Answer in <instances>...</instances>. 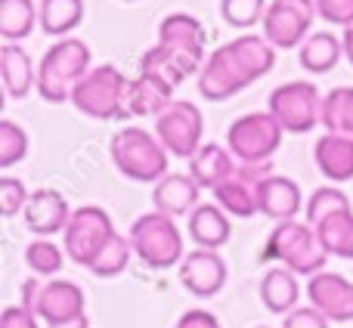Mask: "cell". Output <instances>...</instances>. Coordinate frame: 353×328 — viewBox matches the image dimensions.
Returning a JSON list of instances; mask_svg holds the SVG:
<instances>
[{
  "instance_id": "obj_13",
  "label": "cell",
  "mask_w": 353,
  "mask_h": 328,
  "mask_svg": "<svg viewBox=\"0 0 353 328\" xmlns=\"http://www.w3.org/2000/svg\"><path fill=\"white\" fill-rule=\"evenodd\" d=\"M180 282L195 298H214L226 285V263L217 251H189L180 263Z\"/></svg>"
},
{
  "instance_id": "obj_41",
  "label": "cell",
  "mask_w": 353,
  "mask_h": 328,
  "mask_svg": "<svg viewBox=\"0 0 353 328\" xmlns=\"http://www.w3.org/2000/svg\"><path fill=\"white\" fill-rule=\"evenodd\" d=\"M176 328H220V322H217V316L208 310H189L180 316Z\"/></svg>"
},
{
  "instance_id": "obj_14",
  "label": "cell",
  "mask_w": 353,
  "mask_h": 328,
  "mask_svg": "<svg viewBox=\"0 0 353 328\" xmlns=\"http://www.w3.org/2000/svg\"><path fill=\"white\" fill-rule=\"evenodd\" d=\"M22 214H25V226H28L34 236L50 238V236H56V232H65L74 211L68 207L65 195L56 192V189H34Z\"/></svg>"
},
{
  "instance_id": "obj_42",
  "label": "cell",
  "mask_w": 353,
  "mask_h": 328,
  "mask_svg": "<svg viewBox=\"0 0 353 328\" xmlns=\"http://www.w3.org/2000/svg\"><path fill=\"white\" fill-rule=\"evenodd\" d=\"M41 288H43V279H41V276H31V279H25V282H22V304H19V307H25V310L37 313V298H41Z\"/></svg>"
},
{
  "instance_id": "obj_43",
  "label": "cell",
  "mask_w": 353,
  "mask_h": 328,
  "mask_svg": "<svg viewBox=\"0 0 353 328\" xmlns=\"http://www.w3.org/2000/svg\"><path fill=\"white\" fill-rule=\"evenodd\" d=\"M341 43H344V56H347V62L353 65V25H347V28H344Z\"/></svg>"
},
{
  "instance_id": "obj_25",
  "label": "cell",
  "mask_w": 353,
  "mask_h": 328,
  "mask_svg": "<svg viewBox=\"0 0 353 328\" xmlns=\"http://www.w3.org/2000/svg\"><path fill=\"white\" fill-rule=\"evenodd\" d=\"M341 56H344V43H341V37H335L332 31H316V34H310L298 47L301 68L310 74L332 72V68L341 62Z\"/></svg>"
},
{
  "instance_id": "obj_24",
  "label": "cell",
  "mask_w": 353,
  "mask_h": 328,
  "mask_svg": "<svg viewBox=\"0 0 353 328\" xmlns=\"http://www.w3.org/2000/svg\"><path fill=\"white\" fill-rule=\"evenodd\" d=\"M298 298H301V285H298V273H292L288 267H273L267 269L261 282V300L270 313H292L298 310Z\"/></svg>"
},
{
  "instance_id": "obj_32",
  "label": "cell",
  "mask_w": 353,
  "mask_h": 328,
  "mask_svg": "<svg viewBox=\"0 0 353 328\" xmlns=\"http://www.w3.org/2000/svg\"><path fill=\"white\" fill-rule=\"evenodd\" d=\"M65 248L53 242V238H34V242L25 248V267L31 269L34 276H56L65 263Z\"/></svg>"
},
{
  "instance_id": "obj_9",
  "label": "cell",
  "mask_w": 353,
  "mask_h": 328,
  "mask_svg": "<svg viewBox=\"0 0 353 328\" xmlns=\"http://www.w3.org/2000/svg\"><path fill=\"white\" fill-rule=\"evenodd\" d=\"M62 236H65L62 248H65L68 260L90 269V263L99 257V251L115 236V223H112L109 211H103L97 205H84V207H74Z\"/></svg>"
},
{
  "instance_id": "obj_21",
  "label": "cell",
  "mask_w": 353,
  "mask_h": 328,
  "mask_svg": "<svg viewBox=\"0 0 353 328\" xmlns=\"http://www.w3.org/2000/svg\"><path fill=\"white\" fill-rule=\"evenodd\" d=\"M199 183L189 174H168L165 180L155 183V211L168 214V217H180V214H192L199 207Z\"/></svg>"
},
{
  "instance_id": "obj_20",
  "label": "cell",
  "mask_w": 353,
  "mask_h": 328,
  "mask_svg": "<svg viewBox=\"0 0 353 328\" xmlns=\"http://www.w3.org/2000/svg\"><path fill=\"white\" fill-rule=\"evenodd\" d=\"M236 155L230 149L217 146V143H205L199 152L189 158V176L199 183L201 189H217L220 183H226L232 174H236Z\"/></svg>"
},
{
  "instance_id": "obj_35",
  "label": "cell",
  "mask_w": 353,
  "mask_h": 328,
  "mask_svg": "<svg viewBox=\"0 0 353 328\" xmlns=\"http://www.w3.org/2000/svg\"><path fill=\"white\" fill-rule=\"evenodd\" d=\"M28 155V134L16 121L3 118L0 121V167L10 170Z\"/></svg>"
},
{
  "instance_id": "obj_6",
  "label": "cell",
  "mask_w": 353,
  "mask_h": 328,
  "mask_svg": "<svg viewBox=\"0 0 353 328\" xmlns=\"http://www.w3.org/2000/svg\"><path fill=\"white\" fill-rule=\"evenodd\" d=\"M128 238L134 245V254L146 267L168 269L174 263H183V236L176 229L174 217H168V214L152 211L137 217Z\"/></svg>"
},
{
  "instance_id": "obj_44",
  "label": "cell",
  "mask_w": 353,
  "mask_h": 328,
  "mask_svg": "<svg viewBox=\"0 0 353 328\" xmlns=\"http://www.w3.org/2000/svg\"><path fill=\"white\" fill-rule=\"evenodd\" d=\"M50 328H90V319H87V313H84V316H74V319H68V322L50 325Z\"/></svg>"
},
{
  "instance_id": "obj_37",
  "label": "cell",
  "mask_w": 353,
  "mask_h": 328,
  "mask_svg": "<svg viewBox=\"0 0 353 328\" xmlns=\"http://www.w3.org/2000/svg\"><path fill=\"white\" fill-rule=\"evenodd\" d=\"M28 198H31V192L25 189L22 180H16V176H3L0 180V214L3 217H16L19 211H25Z\"/></svg>"
},
{
  "instance_id": "obj_11",
  "label": "cell",
  "mask_w": 353,
  "mask_h": 328,
  "mask_svg": "<svg viewBox=\"0 0 353 328\" xmlns=\"http://www.w3.org/2000/svg\"><path fill=\"white\" fill-rule=\"evenodd\" d=\"M316 3L313 0H273L263 16V37L276 50H294L310 37L313 19H316Z\"/></svg>"
},
{
  "instance_id": "obj_15",
  "label": "cell",
  "mask_w": 353,
  "mask_h": 328,
  "mask_svg": "<svg viewBox=\"0 0 353 328\" xmlns=\"http://www.w3.org/2000/svg\"><path fill=\"white\" fill-rule=\"evenodd\" d=\"M205 65V53H195V50H183L171 47V43H155L152 50H146L140 59V72H152L159 78H165L168 84L180 87L189 74H195Z\"/></svg>"
},
{
  "instance_id": "obj_23",
  "label": "cell",
  "mask_w": 353,
  "mask_h": 328,
  "mask_svg": "<svg viewBox=\"0 0 353 328\" xmlns=\"http://www.w3.org/2000/svg\"><path fill=\"white\" fill-rule=\"evenodd\" d=\"M0 74H3V87L12 99L28 96L31 87H37V68L19 43H6L0 50Z\"/></svg>"
},
{
  "instance_id": "obj_18",
  "label": "cell",
  "mask_w": 353,
  "mask_h": 328,
  "mask_svg": "<svg viewBox=\"0 0 353 328\" xmlns=\"http://www.w3.org/2000/svg\"><path fill=\"white\" fill-rule=\"evenodd\" d=\"M257 205H261V214L270 220H294L301 211V205H304V198H301V186L294 180H288V176H267V180L257 186Z\"/></svg>"
},
{
  "instance_id": "obj_1",
  "label": "cell",
  "mask_w": 353,
  "mask_h": 328,
  "mask_svg": "<svg viewBox=\"0 0 353 328\" xmlns=\"http://www.w3.org/2000/svg\"><path fill=\"white\" fill-rule=\"evenodd\" d=\"M276 65V47L263 34H242L217 47L199 72V93L205 99H230L261 81Z\"/></svg>"
},
{
  "instance_id": "obj_7",
  "label": "cell",
  "mask_w": 353,
  "mask_h": 328,
  "mask_svg": "<svg viewBox=\"0 0 353 328\" xmlns=\"http://www.w3.org/2000/svg\"><path fill=\"white\" fill-rule=\"evenodd\" d=\"M282 124L270 112H248L226 130V149L239 164H267L282 143Z\"/></svg>"
},
{
  "instance_id": "obj_31",
  "label": "cell",
  "mask_w": 353,
  "mask_h": 328,
  "mask_svg": "<svg viewBox=\"0 0 353 328\" xmlns=\"http://www.w3.org/2000/svg\"><path fill=\"white\" fill-rule=\"evenodd\" d=\"M323 127L325 134L353 136V87H335L323 99Z\"/></svg>"
},
{
  "instance_id": "obj_29",
  "label": "cell",
  "mask_w": 353,
  "mask_h": 328,
  "mask_svg": "<svg viewBox=\"0 0 353 328\" xmlns=\"http://www.w3.org/2000/svg\"><path fill=\"white\" fill-rule=\"evenodd\" d=\"M41 28L53 37H68L84 19V0H41Z\"/></svg>"
},
{
  "instance_id": "obj_4",
  "label": "cell",
  "mask_w": 353,
  "mask_h": 328,
  "mask_svg": "<svg viewBox=\"0 0 353 328\" xmlns=\"http://www.w3.org/2000/svg\"><path fill=\"white\" fill-rule=\"evenodd\" d=\"M261 257L263 260H282L298 276H316L323 273L329 254L323 251L313 226L298 223V220H282L279 226H273Z\"/></svg>"
},
{
  "instance_id": "obj_26",
  "label": "cell",
  "mask_w": 353,
  "mask_h": 328,
  "mask_svg": "<svg viewBox=\"0 0 353 328\" xmlns=\"http://www.w3.org/2000/svg\"><path fill=\"white\" fill-rule=\"evenodd\" d=\"M159 43H171V47L205 53V25L195 16H189V12H171L159 25Z\"/></svg>"
},
{
  "instance_id": "obj_30",
  "label": "cell",
  "mask_w": 353,
  "mask_h": 328,
  "mask_svg": "<svg viewBox=\"0 0 353 328\" xmlns=\"http://www.w3.org/2000/svg\"><path fill=\"white\" fill-rule=\"evenodd\" d=\"M313 232H316L325 254L353 260V211H344V214L323 220L319 226H313Z\"/></svg>"
},
{
  "instance_id": "obj_5",
  "label": "cell",
  "mask_w": 353,
  "mask_h": 328,
  "mask_svg": "<svg viewBox=\"0 0 353 328\" xmlns=\"http://www.w3.org/2000/svg\"><path fill=\"white\" fill-rule=\"evenodd\" d=\"M130 81L115 65H97L78 81L68 103L87 118L97 121H115L124 118V99H128Z\"/></svg>"
},
{
  "instance_id": "obj_2",
  "label": "cell",
  "mask_w": 353,
  "mask_h": 328,
  "mask_svg": "<svg viewBox=\"0 0 353 328\" xmlns=\"http://www.w3.org/2000/svg\"><path fill=\"white\" fill-rule=\"evenodd\" d=\"M90 68V47L78 37H62L43 53L37 65V93L47 103H65Z\"/></svg>"
},
{
  "instance_id": "obj_17",
  "label": "cell",
  "mask_w": 353,
  "mask_h": 328,
  "mask_svg": "<svg viewBox=\"0 0 353 328\" xmlns=\"http://www.w3.org/2000/svg\"><path fill=\"white\" fill-rule=\"evenodd\" d=\"M171 103H174V84H168L165 78H159V74H152V72H140L128 84L124 115H134V118L155 115L159 118Z\"/></svg>"
},
{
  "instance_id": "obj_34",
  "label": "cell",
  "mask_w": 353,
  "mask_h": 328,
  "mask_svg": "<svg viewBox=\"0 0 353 328\" xmlns=\"http://www.w3.org/2000/svg\"><path fill=\"white\" fill-rule=\"evenodd\" d=\"M344 211H353L347 195H344L338 186H323L310 195V201H307V223L319 226L323 220L335 217V214H344Z\"/></svg>"
},
{
  "instance_id": "obj_22",
  "label": "cell",
  "mask_w": 353,
  "mask_h": 328,
  "mask_svg": "<svg viewBox=\"0 0 353 328\" xmlns=\"http://www.w3.org/2000/svg\"><path fill=\"white\" fill-rule=\"evenodd\" d=\"M189 236L195 238L199 248H208V251H217L230 242L232 236V226H230V217L220 205H199L192 214H189Z\"/></svg>"
},
{
  "instance_id": "obj_19",
  "label": "cell",
  "mask_w": 353,
  "mask_h": 328,
  "mask_svg": "<svg viewBox=\"0 0 353 328\" xmlns=\"http://www.w3.org/2000/svg\"><path fill=\"white\" fill-rule=\"evenodd\" d=\"M313 161L332 183L353 180V136L347 134H323L313 146Z\"/></svg>"
},
{
  "instance_id": "obj_8",
  "label": "cell",
  "mask_w": 353,
  "mask_h": 328,
  "mask_svg": "<svg viewBox=\"0 0 353 328\" xmlns=\"http://www.w3.org/2000/svg\"><path fill=\"white\" fill-rule=\"evenodd\" d=\"M323 99L310 81H288L270 93L267 112L288 134H310L323 121Z\"/></svg>"
},
{
  "instance_id": "obj_38",
  "label": "cell",
  "mask_w": 353,
  "mask_h": 328,
  "mask_svg": "<svg viewBox=\"0 0 353 328\" xmlns=\"http://www.w3.org/2000/svg\"><path fill=\"white\" fill-rule=\"evenodd\" d=\"M313 3L325 22L341 25V28L353 25V0H313Z\"/></svg>"
},
{
  "instance_id": "obj_3",
  "label": "cell",
  "mask_w": 353,
  "mask_h": 328,
  "mask_svg": "<svg viewBox=\"0 0 353 328\" xmlns=\"http://www.w3.org/2000/svg\"><path fill=\"white\" fill-rule=\"evenodd\" d=\"M112 161L128 180L134 183H159L168 176V149L155 134L143 127H121L112 136Z\"/></svg>"
},
{
  "instance_id": "obj_28",
  "label": "cell",
  "mask_w": 353,
  "mask_h": 328,
  "mask_svg": "<svg viewBox=\"0 0 353 328\" xmlns=\"http://www.w3.org/2000/svg\"><path fill=\"white\" fill-rule=\"evenodd\" d=\"M214 201L223 207L232 217H254L261 214V205H257V186L248 180H242L239 174H232L226 183H220L214 189Z\"/></svg>"
},
{
  "instance_id": "obj_27",
  "label": "cell",
  "mask_w": 353,
  "mask_h": 328,
  "mask_svg": "<svg viewBox=\"0 0 353 328\" xmlns=\"http://www.w3.org/2000/svg\"><path fill=\"white\" fill-rule=\"evenodd\" d=\"M41 22V10L34 0H0V34L6 43H19Z\"/></svg>"
},
{
  "instance_id": "obj_33",
  "label": "cell",
  "mask_w": 353,
  "mask_h": 328,
  "mask_svg": "<svg viewBox=\"0 0 353 328\" xmlns=\"http://www.w3.org/2000/svg\"><path fill=\"white\" fill-rule=\"evenodd\" d=\"M130 257H134L130 238H124L121 232H115V236L109 238V245L99 251V257L90 263V273L99 276V279H112V276H118L124 267H128Z\"/></svg>"
},
{
  "instance_id": "obj_16",
  "label": "cell",
  "mask_w": 353,
  "mask_h": 328,
  "mask_svg": "<svg viewBox=\"0 0 353 328\" xmlns=\"http://www.w3.org/2000/svg\"><path fill=\"white\" fill-rule=\"evenodd\" d=\"M74 316H84V291L81 285L68 279H50L43 282L41 298H37V319L43 325H59Z\"/></svg>"
},
{
  "instance_id": "obj_36",
  "label": "cell",
  "mask_w": 353,
  "mask_h": 328,
  "mask_svg": "<svg viewBox=\"0 0 353 328\" xmlns=\"http://www.w3.org/2000/svg\"><path fill=\"white\" fill-rule=\"evenodd\" d=\"M267 6V0H220V16L232 28H251V25L263 22Z\"/></svg>"
},
{
  "instance_id": "obj_10",
  "label": "cell",
  "mask_w": 353,
  "mask_h": 328,
  "mask_svg": "<svg viewBox=\"0 0 353 328\" xmlns=\"http://www.w3.org/2000/svg\"><path fill=\"white\" fill-rule=\"evenodd\" d=\"M201 134H205V118L189 99H174L155 121V136L174 158H192L201 149Z\"/></svg>"
},
{
  "instance_id": "obj_12",
  "label": "cell",
  "mask_w": 353,
  "mask_h": 328,
  "mask_svg": "<svg viewBox=\"0 0 353 328\" xmlns=\"http://www.w3.org/2000/svg\"><path fill=\"white\" fill-rule=\"evenodd\" d=\"M310 307H316L329 322H350L353 319V282H347L341 273H316L310 276L307 285Z\"/></svg>"
},
{
  "instance_id": "obj_40",
  "label": "cell",
  "mask_w": 353,
  "mask_h": 328,
  "mask_svg": "<svg viewBox=\"0 0 353 328\" xmlns=\"http://www.w3.org/2000/svg\"><path fill=\"white\" fill-rule=\"evenodd\" d=\"M37 322H41L37 313L25 310V307H6L0 316V328H41Z\"/></svg>"
},
{
  "instance_id": "obj_39",
  "label": "cell",
  "mask_w": 353,
  "mask_h": 328,
  "mask_svg": "<svg viewBox=\"0 0 353 328\" xmlns=\"http://www.w3.org/2000/svg\"><path fill=\"white\" fill-rule=\"evenodd\" d=\"M282 328H329V319L316 310V307H298L285 316Z\"/></svg>"
}]
</instances>
